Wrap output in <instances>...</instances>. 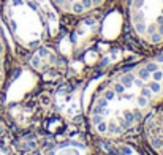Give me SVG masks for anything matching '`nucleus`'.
<instances>
[{
	"instance_id": "1",
	"label": "nucleus",
	"mask_w": 163,
	"mask_h": 155,
	"mask_svg": "<svg viewBox=\"0 0 163 155\" xmlns=\"http://www.w3.org/2000/svg\"><path fill=\"white\" fill-rule=\"evenodd\" d=\"M154 106L144 84L132 70H125L116 75L94 100L89 114L90 128L103 138H119L143 124Z\"/></svg>"
},
{
	"instance_id": "2",
	"label": "nucleus",
	"mask_w": 163,
	"mask_h": 155,
	"mask_svg": "<svg viewBox=\"0 0 163 155\" xmlns=\"http://www.w3.org/2000/svg\"><path fill=\"white\" fill-rule=\"evenodd\" d=\"M3 19L16 43L25 49L41 48L49 35L48 27L32 0H7L3 5Z\"/></svg>"
},
{
	"instance_id": "3",
	"label": "nucleus",
	"mask_w": 163,
	"mask_h": 155,
	"mask_svg": "<svg viewBox=\"0 0 163 155\" xmlns=\"http://www.w3.org/2000/svg\"><path fill=\"white\" fill-rule=\"evenodd\" d=\"M128 22L143 44L163 48V0H128Z\"/></svg>"
},
{
	"instance_id": "4",
	"label": "nucleus",
	"mask_w": 163,
	"mask_h": 155,
	"mask_svg": "<svg viewBox=\"0 0 163 155\" xmlns=\"http://www.w3.org/2000/svg\"><path fill=\"white\" fill-rule=\"evenodd\" d=\"M130 70L149 90L154 103L157 104L163 101V49L152 59L130 68Z\"/></svg>"
},
{
	"instance_id": "5",
	"label": "nucleus",
	"mask_w": 163,
	"mask_h": 155,
	"mask_svg": "<svg viewBox=\"0 0 163 155\" xmlns=\"http://www.w3.org/2000/svg\"><path fill=\"white\" fill-rule=\"evenodd\" d=\"M143 136L154 155H163V101L157 103L141 124Z\"/></svg>"
},
{
	"instance_id": "6",
	"label": "nucleus",
	"mask_w": 163,
	"mask_h": 155,
	"mask_svg": "<svg viewBox=\"0 0 163 155\" xmlns=\"http://www.w3.org/2000/svg\"><path fill=\"white\" fill-rule=\"evenodd\" d=\"M59 11L70 16H82L105 5L108 0H52Z\"/></svg>"
},
{
	"instance_id": "7",
	"label": "nucleus",
	"mask_w": 163,
	"mask_h": 155,
	"mask_svg": "<svg viewBox=\"0 0 163 155\" xmlns=\"http://www.w3.org/2000/svg\"><path fill=\"white\" fill-rule=\"evenodd\" d=\"M48 155H90V150L87 146L81 144V143L67 141V143H62V144L52 147Z\"/></svg>"
},
{
	"instance_id": "8",
	"label": "nucleus",
	"mask_w": 163,
	"mask_h": 155,
	"mask_svg": "<svg viewBox=\"0 0 163 155\" xmlns=\"http://www.w3.org/2000/svg\"><path fill=\"white\" fill-rule=\"evenodd\" d=\"M7 75H8V51H7V41L2 32L0 25V90L7 83Z\"/></svg>"
},
{
	"instance_id": "9",
	"label": "nucleus",
	"mask_w": 163,
	"mask_h": 155,
	"mask_svg": "<svg viewBox=\"0 0 163 155\" xmlns=\"http://www.w3.org/2000/svg\"><path fill=\"white\" fill-rule=\"evenodd\" d=\"M0 155H7V152H5V150H3L2 147H0Z\"/></svg>"
},
{
	"instance_id": "10",
	"label": "nucleus",
	"mask_w": 163,
	"mask_h": 155,
	"mask_svg": "<svg viewBox=\"0 0 163 155\" xmlns=\"http://www.w3.org/2000/svg\"><path fill=\"white\" fill-rule=\"evenodd\" d=\"M3 131V125H2V122H0V133Z\"/></svg>"
}]
</instances>
